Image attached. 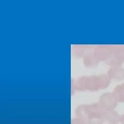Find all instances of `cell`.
Returning <instances> with one entry per match:
<instances>
[{"mask_svg":"<svg viewBox=\"0 0 124 124\" xmlns=\"http://www.w3.org/2000/svg\"><path fill=\"white\" fill-rule=\"evenodd\" d=\"M113 96L118 102H124V84L119 85L115 88Z\"/></svg>","mask_w":124,"mask_h":124,"instance_id":"cell-3","label":"cell"},{"mask_svg":"<svg viewBox=\"0 0 124 124\" xmlns=\"http://www.w3.org/2000/svg\"><path fill=\"white\" fill-rule=\"evenodd\" d=\"M100 103L102 107L107 110H112L116 106V99L110 94L103 95L101 98Z\"/></svg>","mask_w":124,"mask_h":124,"instance_id":"cell-1","label":"cell"},{"mask_svg":"<svg viewBox=\"0 0 124 124\" xmlns=\"http://www.w3.org/2000/svg\"><path fill=\"white\" fill-rule=\"evenodd\" d=\"M119 121L122 124H124V114L122 115L121 117H120V120Z\"/></svg>","mask_w":124,"mask_h":124,"instance_id":"cell-4","label":"cell"},{"mask_svg":"<svg viewBox=\"0 0 124 124\" xmlns=\"http://www.w3.org/2000/svg\"><path fill=\"white\" fill-rule=\"evenodd\" d=\"M103 117L111 124H117L120 120L118 114L114 111H107L103 114Z\"/></svg>","mask_w":124,"mask_h":124,"instance_id":"cell-2","label":"cell"}]
</instances>
